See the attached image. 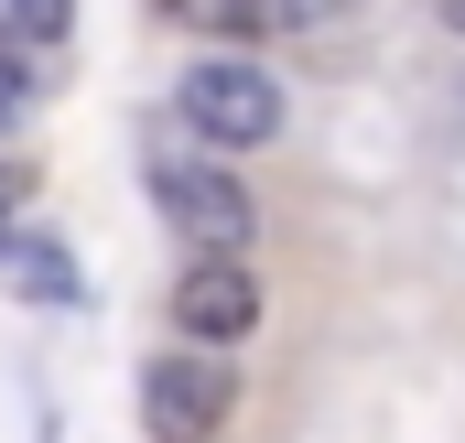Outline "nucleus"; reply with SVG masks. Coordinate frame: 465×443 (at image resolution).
<instances>
[{"mask_svg": "<svg viewBox=\"0 0 465 443\" xmlns=\"http://www.w3.org/2000/svg\"><path fill=\"white\" fill-rule=\"evenodd\" d=\"M173 119L206 152H260V141H282V76L260 54H195L173 87Z\"/></svg>", "mask_w": 465, "mask_h": 443, "instance_id": "obj_1", "label": "nucleus"}, {"mask_svg": "<svg viewBox=\"0 0 465 443\" xmlns=\"http://www.w3.org/2000/svg\"><path fill=\"white\" fill-rule=\"evenodd\" d=\"M152 195H163V217H173V238H184L195 260H249V238H260V206H249V184H238L228 162L163 152V162H152Z\"/></svg>", "mask_w": 465, "mask_h": 443, "instance_id": "obj_2", "label": "nucleus"}, {"mask_svg": "<svg viewBox=\"0 0 465 443\" xmlns=\"http://www.w3.org/2000/svg\"><path fill=\"white\" fill-rule=\"evenodd\" d=\"M238 411V368L206 346H163L141 368V433L152 443H217V422Z\"/></svg>", "mask_w": 465, "mask_h": 443, "instance_id": "obj_3", "label": "nucleus"}, {"mask_svg": "<svg viewBox=\"0 0 465 443\" xmlns=\"http://www.w3.org/2000/svg\"><path fill=\"white\" fill-rule=\"evenodd\" d=\"M173 335L228 357L238 335H260V271L249 260H184L173 271Z\"/></svg>", "mask_w": 465, "mask_h": 443, "instance_id": "obj_4", "label": "nucleus"}, {"mask_svg": "<svg viewBox=\"0 0 465 443\" xmlns=\"http://www.w3.org/2000/svg\"><path fill=\"white\" fill-rule=\"evenodd\" d=\"M0 292H22V303H87L65 238H44V227H11L0 238Z\"/></svg>", "mask_w": 465, "mask_h": 443, "instance_id": "obj_5", "label": "nucleus"}, {"mask_svg": "<svg viewBox=\"0 0 465 443\" xmlns=\"http://www.w3.org/2000/svg\"><path fill=\"white\" fill-rule=\"evenodd\" d=\"M238 33H336L347 22V0H228Z\"/></svg>", "mask_w": 465, "mask_h": 443, "instance_id": "obj_6", "label": "nucleus"}, {"mask_svg": "<svg viewBox=\"0 0 465 443\" xmlns=\"http://www.w3.org/2000/svg\"><path fill=\"white\" fill-rule=\"evenodd\" d=\"M0 22L33 33V44H54V33H76V0H0Z\"/></svg>", "mask_w": 465, "mask_h": 443, "instance_id": "obj_7", "label": "nucleus"}, {"mask_svg": "<svg viewBox=\"0 0 465 443\" xmlns=\"http://www.w3.org/2000/svg\"><path fill=\"white\" fill-rule=\"evenodd\" d=\"M33 98H44V76H33L22 54H0V130H22V119H33Z\"/></svg>", "mask_w": 465, "mask_h": 443, "instance_id": "obj_8", "label": "nucleus"}, {"mask_svg": "<svg viewBox=\"0 0 465 443\" xmlns=\"http://www.w3.org/2000/svg\"><path fill=\"white\" fill-rule=\"evenodd\" d=\"M11 195H22V184H11V173H0V238H11Z\"/></svg>", "mask_w": 465, "mask_h": 443, "instance_id": "obj_9", "label": "nucleus"}, {"mask_svg": "<svg viewBox=\"0 0 465 443\" xmlns=\"http://www.w3.org/2000/svg\"><path fill=\"white\" fill-rule=\"evenodd\" d=\"M444 11H455V33H465V0H444Z\"/></svg>", "mask_w": 465, "mask_h": 443, "instance_id": "obj_10", "label": "nucleus"}]
</instances>
